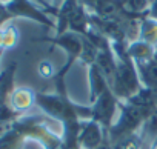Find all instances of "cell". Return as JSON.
Returning <instances> with one entry per match:
<instances>
[{
  "instance_id": "obj_2",
  "label": "cell",
  "mask_w": 157,
  "mask_h": 149,
  "mask_svg": "<svg viewBox=\"0 0 157 149\" xmlns=\"http://www.w3.org/2000/svg\"><path fill=\"white\" fill-rule=\"evenodd\" d=\"M103 141V134L100 129V125L94 120L80 125V132H78V144L85 149H99Z\"/></svg>"
},
{
  "instance_id": "obj_3",
  "label": "cell",
  "mask_w": 157,
  "mask_h": 149,
  "mask_svg": "<svg viewBox=\"0 0 157 149\" xmlns=\"http://www.w3.org/2000/svg\"><path fill=\"white\" fill-rule=\"evenodd\" d=\"M13 103L19 109H26L33 103V94L29 91H17L13 99Z\"/></svg>"
},
{
  "instance_id": "obj_1",
  "label": "cell",
  "mask_w": 157,
  "mask_h": 149,
  "mask_svg": "<svg viewBox=\"0 0 157 149\" xmlns=\"http://www.w3.org/2000/svg\"><path fill=\"white\" fill-rule=\"evenodd\" d=\"M114 111H116V99H114L113 92L106 89L100 97H97V100L91 109V117L99 125L108 128L111 125V118L114 115Z\"/></svg>"
}]
</instances>
